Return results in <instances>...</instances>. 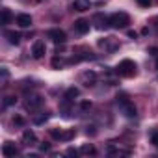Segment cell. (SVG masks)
I'll return each instance as SVG.
<instances>
[{
  "label": "cell",
  "instance_id": "18",
  "mask_svg": "<svg viewBox=\"0 0 158 158\" xmlns=\"http://www.w3.org/2000/svg\"><path fill=\"white\" fill-rule=\"evenodd\" d=\"M11 17H13L11 11H10L8 8H4V10H2V24H4V26L10 24V23H11Z\"/></svg>",
  "mask_w": 158,
  "mask_h": 158
},
{
  "label": "cell",
  "instance_id": "25",
  "mask_svg": "<svg viewBox=\"0 0 158 158\" xmlns=\"http://www.w3.org/2000/svg\"><path fill=\"white\" fill-rule=\"evenodd\" d=\"M65 154H67V156H78V154H80V151H76V149H67Z\"/></svg>",
  "mask_w": 158,
  "mask_h": 158
},
{
  "label": "cell",
  "instance_id": "10",
  "mask_svg": "<svg viewBox=\"0 0 158 158\" xmlns=\"http://www.w3.org/2000/svg\"><path fill=\"white\" fill-rule=\"evenodd\" d=\"M91 2H89V0H74V2H73V10L74 11H89L91 10Z\"/></svg>",
  "mask_w": 158,
  "mask_h": 158
},
{
  "label": "cell",
  "instance_id": "20",
  "mask_svg": "<svg viewBox=\"0 0 158 158\" xmlns=\"http://www.w3.org/2000/svg\"><path fill=\"white\" fill-rule=\"evenodd\" d=\"M80 154H95V147L89 143V145H82L80 147Z\"/></svg>",
  "mask_w": 158,
  "mask_h": 158
},
{
  "label": "cell",
  "instance_id": "23",
  "mask_svg": "<svg viewBox=\"0 0 158 158\" xmlns=\"http://www.w3.org/2000/svg\"><path fill=\"white\" fill-rule=\"evenodd\" d=\"M136 2H138L141 8H149V6L152 4V0H136Z\"/></svg>",
  "mask_w": 158,
  "mask_h": 158
},
{
  "label": "cell",
  "instance_id": "13",
  "mask_svg": "<svg viewBox=\"0 0 158 158\" xmlns=\"http://www.w3.org/2000/svg\"><path fill=\"white\" fill-rule=\"evenodd\" d=\"M35 141H37V138H35V132H34V130L28 128V130L23 132V143H24V145H32V143H35Z\"/></svg>",
  "mask_w": 158,
  "mask_h": 158
},
{
  "label": "cell",
  "instance_id": "29",
  "mask_svg": "<svg viewBox=\"0 0 158 158\" xmlns=\"http://www.w3.org/2000/svg\"><path fill=\"white\" fill-rule=\"evenodd\" d=\"M13 123H15V125H21V127H23V125H24V119H23V117H15V119H13Z\"/></svg>",
  "mask_w": 158,
  "mask_h": 158
},
{
  "label": "cell",
  "instance_id": "7",
  "mask_svg": "<svg viewBox=\"0 0 158 158\" xmlns=\"http://www.w3.org/2000/svg\"><path fill=\"white\" fill-rule=\"evenodd\" d=\"M89 21H86V19H78V21H74V30L80 34V35H86L88 32H89Z\"/></svg>",
  "mask_w": 158,
  "mask_h": 158
},
{
  "label": "cell",
  "instance_id": "15",
  "mask_svg": "<svg viewBox=\"0 0 158 158\" xmlns=\"http://www.w3.org/2000/svg\"><path fill=\"white\" fill-rule=\"evenodd\" d=\"M99 47H102V48H106V50H114V48L117 47V41H115L114 37H106V39H101V41H99Z\"/></svg>",
  "mask_w": 158,
  "mask_h": 158
},
{
  "label": "cell",
  "instance_id": "33",
  "mask_svg": "<svg viewBox=\"0 0 158 158\" xmlns=\"http://www.w3.org/2000/svg\"><path fill=\"white\" fill-rule=\"evenodd\" d=\"M156 69H158V58H156Z\"/></svg>",
  "mask_w": 158,
  "mask_h": 158
},
{
  "label": "cell",
  "instance_id": "22",
  "mask_svg": "<svg viewBox=\"0 0 158 158\" xmlns=\"http://www.w3.org/2000/svg\"><path fill=\"white\" fill-rule=\"evenodd\" d=\"M15 102H17V99H15V97H6V99H4V108H8V106H13Z\"/></svg>",
  "mask_w": 158,
  "mask_h": 158
},
{
  "label": "cell",
  "instance_id": "3",
  "mask_svg": "<svg viewBox=\"0 0 158 158\" xmlns=\"http://www.w3.org/2000/svg\"><path fill=\"white\" fill-rule=\"evenodd\" d=\"M128 24H130V15L128 13L117 11V13L110 15V26L112 28H128Z\"/></svg>",
  "mask_w": 158,
  "mask_h": 158
},
{
  "label": "cell",
  "instance_id": "34",
  "mask_svg": "<svg viewBox=\"0 0 158 158\" xmlns=\"http://www.w3.org/2000/svg\"><path fill=\"white\" fill-rule=\"evenodd\" d=\"M39 2H41V0H39Z\"/></svg>",
  "mask_w": 158,
  "mask_h": 158
},
{
  "label": "cell",
  "instance_id": "16",
  "mask_svg": "<svg viewBox=\"0 0 158 158\" xmlns=\"http://www.w3.org/2000/svg\"><path fill=\"white\" fill-rule=\"evenodd\" d=\"M78 95H80V89H78V88H69V89L65 91V97H63V99H67V101H74Z\"/></svg>",
  "mask_w": 158,
  "mask_h": 158
},
{
  "label": "cell",
  "instance_id": "4",
  "mask_svg": "<svg viewBox=\"0 0 158 158\" xmlns=\"http://www.w3.org/2000/svg\"><path fill=\"white\" fill-rule=\"evenodd\" d=\"M43 102H45V99L41 95H28L26 101H24V108L30 110V112H35L43 106Z\"/></svg>",
  "mask_w": 158,
  "mask_h": 158
},
{
  "label": "cell",
  "instance_id": "11",
  "mask_svg": "<svg viewBox=\"0 0 158 158\" xmlns=\"http://www.w3.org/2000/svg\"><path fill=\"white\" fill-rule=\"evenodd\" d=\"M15 23H17L21 28H30V26H32V17H30L28 13H19V15L15 17Z\"/></svg>",
  "mask_w": 158,
  "mask_h": 158
},
{
  "label": "cell",
  "instance_id": "8",
  "mask_svg": "<svg viewBox=\"0 0 158 158\" xmlns=\"http://www.w3.org/2000/svg\"><path fill=\"white\" fill-rule=\"evenodd\" d=\"M93 24H95L99 30L108 28V26H110V17H106V15H102V13H97V15L93 17Z\"/></svg>",
  "mask_w": 158,
  "mask_h": 158
},
{
  "label": "cell",
  "instance_id": "12",
  "mask_svg": "<svg viewBox=\"0 0 158 158\" xmlns=\"http://www.w3.org/2000/svg\"><path fill=\"white\" fill-rule=\"evenodd\" d=\"M4 37L8 39L10 45H19L21 43V34L13 32V30H4Z\"/></svg>",
  "mask_w": 158,
  "mask_h": 158
},
{
  "label": "cell",
  "instance_id": "27",
  "mask_svg": "<svg viewBox=\"0 0 158 158\" xmlns=\"http://www.w3.org/2000/svg\"><path fill=\"white\" fill-rule=\"evenodd\" d=\"M80 108H82V110H89V108H91V102H88V101H84V102L80 104Z\"/></svg>",
  "mask_w": 158,
  "mask_h": 158
},
{
  "label": "cell",
  "instance_id": "32",
  "mask_svg": "<svg viewBox=\"0 0 158 158\" xmlns=\"http://www.w3.org/2000/svg\"><path fill=\"white\" fill-rule=\"evenodd\" d=\"M152 24H154V28L158 30V17H154V19H152Z\"/></svg>",
  "mask_w": 158,
  "mask_h": 158
},
{
  "label": "cell",
  "instance_id": "14",
  "mask_svg": "<svg viewBox=\"0 0 158 158\" xmlns=\"http://www.w3.org/2000/svg\"><path fill=\"white\" fill-rule=\"evenodd\" d=\"M95 80H97V74H95L93 71H86V73H82V82H84L86 86H93Z\"/></svg>",
  "mask_w": 158,
  "mask_h": 158
},
{
  "label": "cell",
  "instance_id": "17",
  "mask_svg": "<svg viewBox=\"0 0 158 158\" xmlns=\"http://www.w3.org/2000/svg\"><path fill=\"white\" fill-rule=\"evenodd\" d=\"M48 119H50V114H48V112H45V114L35 115V117H34V125H43V123H47Z\"/></svg>",
  "mask_w": 158,
  "mask_h": 158
},
{
  "label": "cell",
  "instance_id": "6",
  "mask_svg": "<svg viewBox=\"0 0 158 158\" xmlns=\"http://www.w3.org/2000/svg\"><path fill=\"white\" fill-rule=\"evenodd\" d=\"M45 52H47L45 41H41V39L34 41V45H32V58H34V60H41V58L45 56Z\"/></svg>",
  "mask_w": 158,
  "mask_h": 158
},
{
  "label": "cell",
  "instance_id": "2",
  "mask_svg": "<svg viewBox=\"0 0 158 158\" xmlns=\"http://www.w3.org/2000/svg\"><path fill=\"white\" fill-rule=\"evenodd\" d=\"M136 73H138V65H136V61H132V60H123V61H119L117 67H115V74L121 76V78H132Z\"/></svg>",
  "mask_w": 158,
  "mask_h": 158
},
{
  "label": "cell",
  "instance_id": "24",
  "mask_svg": "<svg viewBox=\"0 0 158 158\" xmlns=\"http://www.w3.org/2000/svg\"><path fill=\"white\" fill-rule=\"evenodd\" d=\"M151 143L158 149V132H152V136H151Z\"/></svg>",
  "mask_w": 158,
  "mask_h": 158
},
{
  "label": "cell",
  "instance_id": "5",
  "mask_svg": "<svg viewBox=\"0 0 158 158\" xmlns=\"http://www.w3.org/2000/svg\"><path fill=\"white\" fill-rule=\"evenodd\" d=\"M47 37L52 39L56 45H63V43L67 41V34H65L63 30H60V28H52V30H48V32H47Z\"/></svg>",
  "mask_w": 158,
  "mask_h": 158
},
{
  "label": "cell",
  "instance_id": "19",
  "mask_svg": "<svg viewBox=\"0 0 158 158\" xmlns=\"http://www.w3.org/2000/svg\"><path fill=\"white\" fill-rule=\"evenodd\" d=\"M50 136L54 138V139H63V130L61 128H50Z\"/></svg>",
  "mask_w": 158,
  "mask_h": 158
},
{
  "label": "cell",
  "instance_id": "1",
  "mask_svg": "<svg viewBox=\"0 0 158 158\" xmlns=\"http://www.w3.org/2000/svg\"><path fill=\"white\" fill-rule=\"evenodd\" d=\"M117 106H119L121 114H123L125 117H128V119H134V117L138 115V108L134 106V102L128 99L127 93H119V95H117Z\"/></svg>",
  "mask_w": 158,
  "mask_h": 158
},
{
  "label": "cell",
  "instance_id": "30",
  "mask_svg": "<svg viewBox=\"0 0 158 158\" xmlns=\"http://www.w3.org/2000/svg\"><path fill=\"white\" fill-rule=\"evenodd\" d=\"M39 149L47 152V151H50V145H48V143H41V147H39Z\"/></svg>",
  "mask_w": 158,
  "mask_h": 158
},
{
  "label": "cell",
  "instance_id": "26",
  "mask_svg": "<svg viewBox=\"0 0 158 158\" xmlns=\"http://www.w3.org/2000/svg\"><path fill=\"white\" fill-rule=\"evenodd\" d=\"M52 67H61V60L60 58H54L52 60Z\"/></svg>",
  "mask_w": 158,
  "mask_h": 158
},
{
  "label": "cell",
  "instance_id": "21",
  "mask_svg": "<svg viewBox=\"0 0 158 158\" xmlns=\"http://www.w3.org/2000/svg\"><path fill=\"white\" fill-rule=\"evenodd\" d=\"M74 136H76L74 128H71V130H65V132H63V139H61V141H71Z\"/></svg>",
  "mask_w": 158,
  "mask_h": 158
},
{
  "label": "cell",
  "instance_id": "9",
  "mask_svg": "<svg viewBox=\"0 0 158 158\" xmlns=\"http://www.w3.org/2000/svg\"><path fill=\"white\" fill-rule=\"evenodd\" d=\"M2 154H4V156H8V158H11V156H17V154H19V149L15 147V143L6 141V143L2 145Z\"/></svg>",
  "mask_w": 158,
  "mask_h": 158
},
{
  "label": "cell",
  "instance_id": "31",
  "mask_svg": "<svg viewBox=\"0 0 158 158\" xmlns=\"http://www.w3.org/2000/svg\"><path fill=\"white\" fill-rule=\"evenodd\" d=\"M128 37H134V39H136V37H138V34H136V32H132V30H128Z\"/></svg>",
  "mask_w": 158,
  "mask_h": 158
},
{
  "label": "cell",
  "instance_id": "28",
  "mask_svg": "<svg viewBox=\"0 0 158 158\" xmlns=\"http://www.w3.org/2000/svg\"><path fill=\"white\" fill-rule=\"evenodd\" d=\"M147 52H149V54H152V56H156V58H158V48H156V47H151V48H149V50H147Z\"/></svg>",
  "mask_w": 158,
  "mask_h": 158
}]
</instances>
